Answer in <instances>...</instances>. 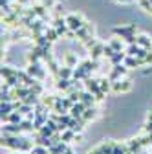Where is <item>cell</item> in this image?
Returning a JSON list of instances; mask_svg holds the SVG:
<instances>
[{
	"label": "cell",
	"instance_id": "obj_1",
	"mask_svg": "<svg viewBox=\"0 0 152 154\" xmlns=\"http://www.w3.org/2000/svg\"><path fill=\"white\" fill-rule=\"evenodd\" d=\"M64 18H66L68 28H70L71 31H75V33H77V31H79V29L86 24L84 17H83V15H79V13H70V15H66Z\"/></svg>",
	"mask_w": 152,
	"mask_h": 154
},
{
	"label": "cell",
	"instance_id": "obj_2",
	"mask_svg": "<svg viewBox=\"0 0 152 154\" xmlns=\"http://www.w3.org/2000/svg\"><path fill=\"white\" fill-rule=\"evenodd\" d=\"M132 90V81L128 77H123V79H117L112 83V92L114 94H126Z\"/></svg>",
	"mask_w": 152,
	"mask_h": 154
},
{
	"label": "cell",
	"instance_id": "obj_3",
	"mask_svg": "<svg viewBox=\"0 0 152 154\" xmlns=\"http://www.w3.org/2000/svg\"><path fill=\"white\" fill-rule=\"evenodd\" d=\"M136 24H128V26H116V28H112V33L114 35H119L121 38H126V37H132V35H136Z\"/></svg>",
	"mask_w": 152,
	"mask_h": 154
},
{
	"label": "cell",
	"instance_id": "obj_4",
	"mask_svg": "<svg viewBox=\"0 0 152 154\" xmlns=\"http://www.w3.org/2000/svg\"><path fill=\"white\" fill-rule=\"evenodd\" d=\"M26 72H28L31 77H35L37 81H44V79H46V72H44V68H42L39 63H35V64H28Z\"/></svg>",
	"mask_w": 152,
	"mask_h": 154
},
{
	"label": "cell",
	"instance_id": "obj_5",
	"mask_svg": "<svg viewBox=\"0 0 152 154\" xmlns=\"http://www.w3.org/2000/svg\"><path fill=\"white\" fill-rule=\"evenodd\" d=\"M126 72H128V68L125 66V63L123 64H116V66H112L110 68V75H108V79L114 83V81H117V79H123V77L126 75Z\"/></svg>",
	"mask_w": 152,
	"mask_h": 154
},
{
	"label": "cell",
	"instance_id": "obj_6",
	"mask_svg": "<svg viewBox=\"0 0 152 154\" xmlns=\"http://www.w3.org/2000/svg\"><path fill=\"white\" fill-rule=\"evenodd\" d=\"M88 53H90V59H92V61H99L101 57H105V44L96 42V44L88 50Z\"/></svg>",
	"mask_w": 152,
	"mask_h": 154
},
{
	"label": "cell",
	"instance_id": "obj_7",
	"mask_svg": "<svg viewBox=\"0 0 152 154\" xmlns=\"http://www.w3.org/2000/svg\"><path fill=\"white\" fill-rule=\"evenodd\" d=\"M77 37H79V41H81V42H86L88 38H92V37H93V26L86 22V24L77 31Z\"/></svg>",
	"mask_w": 152,
	"mask_h": 154
},
{
	"label": "cell",
	"instance_id": "obj_8",
	"mask_svg": "<svg viewBox=\"0 0 152 154\" xmlns=\"http://www.w3.org/2000/svg\"><path fill=\"white\" fill-rule=\"evenodd\" d=\"M2 121H4V123H15V125H20V123L24 121V116L18 112V110H13L9 116H4Z\"/></svg>",
	"mask_w": 152,
	"mask_h": 154
},
{
	"label": "cell",
	"instance_id": "obj_9",
	"mask_svg": "<svg viewBox=\"0 0 152 154\" xmlns=\"http://www.w3.org/2000/svg\"><path fill=\"white\" fill-rule=\"evenodd\" d=\"M83 83H84V88H86L88 92H92L93 95H96V94L101 90V86H99V79H92V77H86Z\"/></svg>",
	"mask_w": 152,
	"mask_h": 154
},
{
	"label": "cell",
	"instance_id": "obj_10",
	"mask_svg": "<svg viewBox=\"0 0 152 154\" xmlns=\"http://www.w3.org/2000/svg\"><path fill=\"white\" fill-rule=\"evenodd\" d=\"M136 44L150 51V50H152V38H150L148 35H145V33H141V35H138V37H136Z\"/></svg>",
	"mask_w": 152,
	"mask_h": 154
},
{
	"label": "cell",
	"instance_id": "obj_11",
	"mask_svg": "<svg viewBox=\"0 0 152 154\" xmlns=\"http://www.w3.org/2000/svg\"><path fill=\"white\" fill-rule=\"evenodd\" d=\"M97 116H99V110H97V106H88V108L84 110V114H83V119L88 123V121L97 119Z\"/></svg>",
	"mask_w": 152,
	"mask_h": 154
},
{
	"label": "cell",
	"instance_id": "obj_12",
	"mask_svg": "<svg viewBox=\"0 0 152 154\" xmlns=\"http://www.w3.org/2000/svg\"><path fill=\"white\" fill-rule=\"evenodd\" d=\"M81 101L86 105V106H96V103H97V99H96V95H93L92 92H81Z\"/></svg>",
	"mask_w": 152,
	"mask_h": 154
},
{
	"label": "cell",
	"instance_id": "obj_13",
	"mask_svg": "<svg viewBox=\"0 0 152 154\" xmlns=\"http://www.w3.org/2000/svg\"><path fill=\"white\" fill-rule=\"evenodd\" d=\"M57 79H73V68L70 66H61L59 72H57Z\"/></svg>",
	"mask_w": 152,
	"mask_h": 154
},
{
	"label": "cell",
	"instance_id": "obj_14",
	"mask_svg": "<svg viewBox=\"0 0 152 154\" xmlns=\"http://www.w3.org/2000/svg\"><path fill=\"white\" fill-rule=\"evenodd\" d=\"M77 63H79V57H77V53L68 51V53L64 55V64H66V66H70V68H75V66H77Z\"/></svg>",
	"mask_w": 152,
	"mask_h": 154
},
{
	"label": "cell",
	"instance_id": "obj_15",
	"mask_svg": "<svg viewBox=\"0 0 152 154\" xmlns=\"http://www.w3.org/2000/svg\"><path fill=\"white\" fill-rule=\"evenodd\" d=\"M125 66H126V68H138V66H145V64H143L141 59H138V57H134V55H126Z\"/></svg>",
	"mask_w": 152,
	"mask_h": 154
},
{
	"label": "cell",
	"instance_id": "obj_16",
	"mask_svg": "<svg viewBox=\"0 0 152 154\" xmlns=\"http://www.w3.org/2000/svg\"><path fill=\"white\" fill-rule=\"evenodd\" d=\"M126 59V51H116L112 57H110V64L116 66V64H123Z\"/></svg>",
	"mask_w": 152,
	"mask_h": 154
},
{
	"label": "cell",
	"instance_id": "obj_17",
	"mask_svg": "<svg viewBox=\"0 0 152 154\" xmlns=\"http://www.w3.org/2000/svg\"><path fill=\"white\" fill-rule=\"evenodd\" d=\"M57 95H42L41 97V101H42V105L46 106V108H50V110H53V106H55V103H57Z\"/></svg>",
	"mask_w": 152,
	"mask_h": 154
},
{
	"label": "cell",
	"instance_id": "obj_18",
	"mask_svg": "<svg viewBox=\"0 0 152 154\" xmlns=\"http://www.w3.org/2000/svg\"><path fill=\"white\" fill-rule=\"evenodd\" d=\"M108 44H110L114 50H116V51H125V50H126V48H125V42L121 41V38H117V37H114Z\"/></svg>",
	"mask_w": 152,
	"mask_h": 154
},
{
	"label": "cell",
	"instance_id": "obj_19",
	"mask_svg": "<svg viewBox=\"0 0 152 154\" xmlns=\"http://www.w3.org/2000/svg\"><path fill=\"white\" fill-rule=\"evenodd\" d=\"M44 35H46V38H48V41H50V42H55V41H57V38H59V37H61V35H59V31H57L55 28H48Z\"/></svg>",
	"mask_w": 152,
	"mask_h": 154
},
{
	"label": "cell",
	"instance_id": "obj_20",
	"mask_svg": "<svg viewBox=\"0 0 152 154\" xmlns=\"http://www.w3.org/2000/svg\"><path fill=\"white\" fill-rule=\"evenodd\" d=\"M99 86H101V90L106 94V92L112 90V81L108 79V77H103V79H99Z\"/></svg>",
	"mask_w": 152,
	"mask_h": 154
},
{
	"label": "cell",
	"instance_id": "obj_21",
	"mask_svg": "<svg viewBox=\"0 0 152 154\" xmlns=\"http://www.w3.org/2000/svg\"><path fill=\"white\" fill-rule=\"evenodd\" d=\"M0 73H2V79H8V77H13V75H17V70H13V68H9V66H2Z\"/></svg>",
	"mask_w": 152,
	"mask_h": 154
},
{
	"label": "cell",
	"instance_id": "obj_22",
	"mask_svg": "<svg viewBox=\"0 0 152 154\" xmlns=\"http://www.w3.org/2000/svg\"><path fill=\"white\" fill-rule=\"evenodd\" d=\"M33 9H35V15H37V17H41L42 20H46V18H48V13L44 11V9H46L44 6H35Z\"/></svg>",
	"mask_w": 152,
	"mask_h": 154
},
{
	"label": "cell",
	"instance_id": "obj_23",
	"mask_svg": "<svg viewBox=\"0 0 152 154\" xmlns=\"http://www.w3.org/2000/svg\"><path fill=\"white\" fill-rule=\"evenodd\" d=\"M29 154H50V152H48V149H46L44 145H39V143H37V145L31 149Z\"/></svg>",
	"mask_w": 152,
	"mask_h": 154
},
{
	"label": "cell",
	"instance_id": "obj_24",
	"mask_svg": "<svg viewBox=\"0 0 152 154\" xmlns=\"http://www.w3.org/2000/svg\"><path fill=\"white\" fill-rule=\"evenodd\" d=\"M114 154H126V145L116 143V145H114Z\"/></svg>",
	"mask_w": 152,
	"mask_h": 154
},
{
	"label": "cell",
	"instance_id": "obj_25",
	"mask_svg": "<svg viewBox=\"0 0 152 154\" xmlns=\"http://www.w3.org/2000/svg\"><path fill=\"white\" fill-rule=\"evenodd\" d=\"M114 53H116V50H114L110 44H105V57H106V59H110Z\"/></svg>",
	"mask_w": 152,
	"mask_h": 154
},
{
	"label": "cell",
	"instance_id": "obj_26",
	"mask_svg": "<svg viewBox=\"0 0 152 154\" xmlns=\"http://www.w3.org/2000/svg\"><path fill=\"white\" fill-rule=\"evenodd\" d=\"M143 63H145V64H152V50H150V51H147V55H145Z\"/></svg>",
	"mask_w": 152,
	"mask_h": 154
},
{
	"label": "cell",
	"instance_id": "obj_27",
	"mask_svg": "<svg viewBox=\"0 0 152 154\" xmlns=\"http://www.w3.org/2000/svg\"><path fill=\"white\" fill-rule=\"evenodd\" d=\"M145 132L147 134H152V121H147L145 123Z\"/></svg>",
	"mask_w": 152,
	"mask_h": 154
},
{
	"label": "cell",
	"instance_id": "obj_28",
	"mask_svg": "<svg viewBox=\"0 0 152 154\" xmlns=\"http://www.w3.org/2000/svg\"><path fill=\"white\" fill-rule=\"evenodd\" d=\"M117 4H132V0H116Z\"/></svg>",
	"mask_w": 152,
	"mask_h": 154
},
{
	"label": "cell",
	"instance_id": "obj_29",
	"mask_svg": "<svg viewBox=\"0 0 152 154\" xmlns=\"http://www.w3.org/2000/svg\"><path fill=\"white\" fill-rule=\"evenodd\" d=\"M147 121H152V110L148 112V116H147Z\"/></svg>",
	"mask_w": 152,
	"mask_h": 154
}]
</instances>
